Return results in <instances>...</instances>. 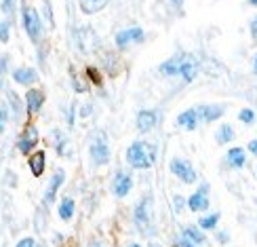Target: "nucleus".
<instances>
[{"mask_svg":"<svg viewBox=\"0 0 257 247\" xmlns=\"http://www.w3.org/2000/svg\"><path fill=\"white\" fill-rule=\"evenodd\" d=\"M160 74H165V76L179 74L186 83H190L198 74V63L192 55H188V53H177V55H173L169 61H165L163 66H160Z\"/></svg>","mask_w":257,"mask_h":247,"instance_id":"1","label":"nucleus"},{"mask_svg":"<svg viewBox=\"0 0 257 247\" xmlns=\"http://www.w3.org/2000/svg\"><path fill=\"white\" fill-rule=\"evenodd\" d=\"M126 160L128 165L135 167V169H148L154 165L156 160V148L154 144H148V142H135L128 146L126 150Z\"/></svg>","mask_w":257,"mask_h":247,"instance_id":"2","label":"nucleus"},{"mask_svg":"<svg viewBox=\"0 0 257 247\" xmlns=\"http://www.w3.org/2000/svg\"><path fill=\"white\" fill-rule=\"evenodd\" d=\"M91 158L95 165H105L110 160V148L105 142L103 133H95L93 142H91Z\"/></svg>","mask_w":257,"mask_h":247,"instance_id":"3","label":"nucleus"},{"mask_svg":"<svg viewBox=\"0 0 257 247\" xmlns=\"http://www.w3.org/2000/svg\"><path fill=\"white\" fill-rule=\"evenodd\" d=\"M171 171H173V174L184 182V184H192V182H196V171L186 158H173L171 160Z\"/></svg>","mask_w":257,"mask_h":247,"instance_id":"4","label":"nucleus"},{"mask_svg":"<svg viewBox=\"0 0 257 247\" xmlns=\"http://www.w3.org/2000/svg\"><path fill=\"white\" fill-rule=\"evenodd\" d=\"M150 199H146L144 203H139L135 209V224L142 232H152V218H150Z\"/></svg>","mask_w":257,"mask_h":247,"instance_id":"5","label":"nucleus"},{"mask_svg":"<svg viewBox=\"0 0 257 247\" xmlns=\"http://www.w3.org/2000/svg\"><path fill=\"white\" fill-rule=\"evenodd\" d=\"M24 26H26V32H28V34L34 38V40L40 36V17H38V13H36V9L28 7V9L24 11Z\"/></svg>","mask_w":257,"mask_h":247,"instance_id":"6","label":"nucleus"},{"mask_svg":"<svg viewBox=\"0 0 257 247\" xmlns=\"http://www.w3.org/2000/svg\"><path fill=\"white\" fill-rule=\"evenodd\" d=\"M207 192H209V186L202 184L198 192H194L190 199H188V207L192 211H205L209 207V199H207Z\"/></svg>","mask_w":257,"mask_h":247,"instance_id":"7","label":"nucleus"},{"mask_svg":"<svg viewBox=\"0 0 257 247\" xmlns=\"http://www.w3.org/2000/svg\"><path fill=\"white\" fill-rule=\"evenodd\" d=\"M142 40H144V30L142 28H131V30H124L116 36V45H118L120 49H124V47L131 45V42H142Z\"/></svg>","mask_w":257,"mask_h":247,"instance_id":"8","label":"nucleus"},{"mask_svg":"<svg viewBox=\"0 0 257 247\" xmlns=\"http://www.w3.org/2000/svg\"><path fill=\"white\" fill-rule=\"evenodd\" d=\"M154 125H156V112L154 110L139 112V116H137V129L139 131L146 133V131H150V129H154Z\"/></svg>","mask_w":257,"mask_h":247,"instance_id":"9","label":"nucleus"},{"mask_svg":"<svg viewBox=\"0 0 257 247\" xmlns=\"http://www.w3.org/2000/svg\"><path fill=\"white\" fill-rule=\"evenodd\" d=\"M196 112L202 121L211 123V121H217L223 114V106H200V108H196Z\"/></svg>","mask_w":257,"mask_h":247,"instance_id":"10","label":"nucleus"},{"mask_svg":"<svg viewBox=\"0 0 257 247\" xmlns=\"http://www.w3.org/2000/svg\"><path fill=\"white\" fill-rule=\"evenodd\" d=\"M131 190V176L128 174H118L114 180V195L116 197H126Z\"/></svg>","mask_w":257,"mask_h":247,"instance_id":"11","label":"nucleus"},{"mask_svg":"<svg viewBox=\"0 0 257 247\" xmlns=\"http://www.w3.org/2000/svg\"><path fill=\"white\" fill-rule=\"evenodd\" d=\"M177 125L179 127H184V129H196V125H198V112L196 110H186V112H181L179 116H177Z\"/></svg>","mask_w":257,"mask_h":247,"instance_id":"12","label":"nucleus"},{"mask_svg":"<svg viewBox=\"0 0 257 247\" xmlns=\"http://www.w3.org/2000/svg\"><path fill=\"white\" fill-rule=\"evenodd\" d=\"M38 133H36V129L34 127H28V131L21 135V142H19V148H21V152L24 154H28L30 150H32V146H34L36 142H38V137H36Z\"/></svg>","mask_w":257,"mask_h":247,"instance_id":"13","label":"nucleus"},{"mask_svg":"<svg viewBox=\"0 0 257 247\" xmlns=\"http://www.w3.org/2000/svg\"><path fill=\"white\" fill-rule=\"evenodd\" d=\"M181 239H186V241H190V243H194V245H202L205 243V234H202L196 226H186L184 228V232H181Z\"/></svg>","mask_w":257,"mask_h":247,"instance_id":"14","label":"nucleus"},{"mask_svg":"<svg viewBox=\"0 0 257 247\" xmlns=\"http://www.w3.org/2000/svg\"><path fill=\"white\" fill-rule=\"evenodd\" d=\"M13 78H15L19 85H32L38 76H36V70H32V68H21V70H15Z\"/></svg>","mask_w":257,"mask_h":247,"instance_id":"15","label":"nucleus"},{"mask_svg":"<svg viewBox=\"0 0 257 247\" xmlns=\"http://www.w3.org/2000/svg\"><path fill=\"white\" fill-rule=\"evenodd\" d=\"M30 169H32V174H34L36 178L42 176V171H45V152H34L30 156Z\"/></svg>","mask_w":257,"mask_h":247,"instance_id":"16","label":"nucleus"},{"mask_svg":"<svg viewBox=\"0 0 257 247\" xmlns=\"http://www.w3.org/2000/svg\"><path fill=\"white\" fill-rule=\"evenodd\" d=\"M63 178H66V174H63L61 169H57V174L53 176V180H51V184H49V190H47V203H53V199H55V192H57V188L61 186V182H63Z\"/></svg>","mask_w":257,"mask_h":247,"instance_id":"17","label":"nucleus"},{"mask_svg":"<svg viewBox=\"0 0 257 247\" xmlns=\"http://www.w3.org/2000/svg\"><path fill=\"white\" fill-rule=\"evenodd\" d=\"M105 5H108V0H80V9L84 11V13H97V11H101Z\"/></svg>","mask_w":257,"mask_h":247,"instance_id":"18","label":"nucleus"},{"mask_svg":"<svg viewBox=\"0 0 257 247\" xmlns=\"http://www.w3.org/2000/svg\"><path fill=\"white\" fill-rule=\"evenodd\" d=\"M26 100H28V110L32 114L40 110V106H42V93L40 91H28Z\"/></svg>","mask_w":257,"mask_h":247,"instance_id":"19","label":"nucleus"},{"mask_svg":"<svg viewBox=\"0 0 257 247\" xmlns=\"http://www.w3.org/2000/svg\"><path fill=\"white\" fill-rule=\"evenodd\" d=\"M244 150L242 148H232L230 152H228V163L232 165V167H236V169H240L242 165H244Z\"/></svg>","mask_w":257,"mask_h":247,"instance_id":"20","label":"nucleus"},{"mask_svg":"<svg viewBox=\"0 0 257 247\" xmlns=\"http://www.w3.org/2000/svg\"><path fill=\"white\" fill-rule=\"evenodd\" d=\"M215 139H217V144H226L230 142V139H234V129L230 125H221L217 129V133H215Z\"/></svg>","mask_w":257,"mask_h":247,"instance_id":"21","label":"nucleus"},{"mask_svg":"<svg viewBox=\"0 0 257 247\" xmlns=\"http://www.w3.org/2000/svg\"><path fill=\"white\" fill-rule=\"evenodd\" d=\"M59 216H61V220H70L74 216V201L72 199H63V203L59 205Z\"/></svg>","mask_w":257,"mask_h":247,"instance_id":"22","label":"nucleus"},{"mask_svg":"<svg viewBox=\"0 0 257 247\" xmlns=\"http://www.w3.org/2000/svg\"><path fill=\"white\" fill-rule=\"evenodd\" d=\"M217 222H219V213H211V216L198 220V226L205 228V230H213V228L217 226Z\"/></svg>","mask_w":257,"mask_h":247,"instance_id":"23","label":"nucleus"},{"mask_svg":"<svg viewBox=\"0 0 257 247\" xmlns=\"http://www.w3.org/2000/svg\"><path fill=\"white\" fill-rule=\"evenodd\" d=\"M238 119H240L242 123H247V125H251V123L255 121V112H253L251 108H244V110H240V114H238Z\"/></svg>","mask_w":257,"mask_h":247,"instance_id":"24","label":"nucleus"},{"mask_svg":"<svg viewBox=\"0 0 257 247\" xmlns=\"http://www.w3.org/2000/svg\"><path fill=\"white\" fill-rule=\"evenodd\" d=\"M9 40V24H0V42H7Z\"/></svg>","mask_w":257,"mask_h":247,"instance_id":"25","label":"nucleus"},{"mask_svg":"<svg viewBox=\"0 0 257 247\" xmlns=\"http://www.w3.org/2000/svg\"><path fill=\"white\" fill-rule=\"evenodd\" d=\"M17 247H34V239H24V241H19Z\"/></svg>","mask_w":257,"mask_h":247,"instance_id":"26","label":"nucleus"},{"mask_svg":"<svg viewBox=\"0 0 257 247\" xmlns=\"http://www.w3.org/2000/svg\"><path fill=\"white\" fill-rule=\"evenodd\" d=\"M251 34H253V36L257 38V17H255V19L251 21Z\"/></svg>","mask_w":257,"mask_h":247,"instance_id":"27","label":"nucleus"},{"mask_svg":"<svg viewBox=\"0 0 257 247\" xmlns=\"http://www.w3.org/2000/svg\"><path fill=\"white\" fill-rule=\"evenodd\" d=\"M179 247H198V245L190 243V241H186V239H181V241H179Z\"/></svg>","mask_w":257,"mask_h":247,"instance_id":"28","label":"nucleus"},{"mask_svg":"<svg viewBox=\"0 0 257 247\" xmlns=\"http://www.w3.org/2000/svg\"><path fill=\"white\" fill-rule=\"evenodd\" d=\"M181 203H184V199H181V197H175V211H181Z\"/></svg>","mask_w":257,"mask_h":247,"instance_id":"29","label":"nucleus"},{"mask_svg":"<svg viewBox=\"0 0 257 247\" xmlns=\"http://www.w3.org/2000/svg\"><path fill=\"white\" fill-rule=\"evenodd\" d=\"M249 150H251L253 154H257V139H253V142L249 144Z\"/></svg>","mask_w":257,"mask_h":247,"instance_id":"30","label":"nucleus"},{"mask_svg":"<svg viewBox=\"0 0 257 247\" xmlns=\"http://www.w3.org/2000/svg\"><path fill=\"white\" fill-rule=\"evenodd\" d=\"M219 241H221V243H226V241H228V234H226V232H221V234H219Z\"/></svg>","mask_w":257,"mask_h":247,"instance_id":"31","label":"nucleus"},{"mask_svg":"<svg viewBox=\"0 0 257 247\" xmlns=\"http://www.w3.org/2000/svg\"><path fill=\"white\" fill-rule=\"evenodd\" d=\"M89 247H101V243H99V241H93Z\"/></svg>","mask_w":257,"mask_h":247,"instance_id":"32","label":"nucleus"},{"mask_svg":"<svg viewBox=\"0 0 257 247\" xmlns=\"http://www.w3.org/2000/svg\"><path fill=\"white\" fill-rule=\"evenodd\" d=\"M253 72L257 74V57H255V63H253Z\"/></svg>","mask_w":257,"mask_h":247,"instance_id":"33","label":"nucleus"},{"mask_svg":"<svg viewBox=\"0 0 257 247\" xmlns=\"http://www.w3.org/2000/svg\"><path fill=\"white\" fill-rule=\"evenodd\" d=\"M171 3H173V5H181V3H184V0H171Z\"/></svg>","mask_w":257,"mask_h":247,"instance_id":"34","label":"nucleus"},{"mask_svg":"<svg viewBox=\"0 0 257 247\" xmlns=\"http://www.w3.org/2000/svg\"><path fill=\"white\" fill-rule=\"evenodd\" d=\"M128 247H142V245H139V243H131V245H128Z\"/></svg>","mask_w":257,"mask_h":247,"instance_id":"35","label":"nucleus"},{"mask_svg":"<svg viewBox=\"0 0 257 247\" xmlns=\"http://www.w3.org/2000/svg\"><path fill=\"white\" fill-rule=\"evenodd\" d=\"M249 3H251V5H255V7H257V0H249Z\"/></svg>","mask_w":257,"mask_h":247,"instance_id":"36","label":"nucleus"}]
</instances>
